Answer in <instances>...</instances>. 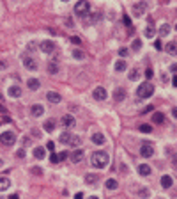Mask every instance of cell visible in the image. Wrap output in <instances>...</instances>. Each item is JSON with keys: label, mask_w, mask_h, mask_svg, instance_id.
<instances>
[{"label": "cell", "mask_w": 177, "mask_h": 199, "mask_svg": "<svg viewBox=\"0 0 177 199\" xmlns=\"http://www.w3.org/2000/svg\"><path fill=\"white\" fill-rule=\"evenodd\" d=\"M110 162V158L106 155L105 151H96V153H92V158H91V163L96 167V169H105L106 165Z\"/></svg>", "instance_id": "1"}, {"label": "cell", "mask_w": 177, "mask_h": 199, "mask_svg": "<svg viewBox=\"0 0 177 199\" xmlns=\"http://www.w3.org/2000/svg\"><path fill=\"white\" fill-rule=\"evenodd\" d=\"M136 94H138L140 98H151V96L154 94V85L151 84V82H143V84L136 89Z\"/></svg>", "instance_id": "2"}, {"label": "cell", "mask_w": 177, "mask_h": 199, "mask_svg": "<svg viewBox=\"0 0 177 199\" xmlns=\"http://www.w3.org/2000/svg\"><path fill=\"white\" fill-rule=\"evenodd\" d=\"M89 11H91V4H89V2L82 0V2H76V4H74V13L80 14V16L89 14Z\"/></svg>", "instance_id": "3"}, {"label": "cell", "mask_w": 177, "mask_h": 199, "mask_svg": "<svg viewBox=\"0 0 177 199\" xmlns=\"http://www.w3.org/2000/svg\"><path fill=\"white\" fill-rule=\"evenodd\" d=\"M140 155L143 158H151V156L154 155V146L151 144V142H143L140 146Z\"/></svg>", "instance_id": "4"}, {"label": "cell", "mask_w": 177, "mask_h": 199, "mask_svg": "<svg viewBox=\"0 0 177 199\" xmlns=\"http://www.w3.org/2000/svg\"><path fill=\"white\" fill-rule=\"evenodd\" d=\"M0 142L4 146H13L14 142H16V135L13 132H4V133L0 135Z\"/></svg>", "instance_id": "5"}, {"label": "cell", "mask_w": 177, "mask_h": 199, "mask_svg": "<svg viewBox=\"0 0 177 199\" xmlns=\"http://www.w3.org/2000/svg\"><path fill=\"white\" fill-rule=\"evenodd\" d=\"M131 11H133L135 16H143L145 11H147V4H145V2H136V4L131 7Z\"/></svg>", "instance_id": "6"}, {"label": "cell", "mask_w": 177, "mask_h": 199, "mask_svg": "<svg viewBox=\"0 0 177 199\" xmlns=\"http://www.w3.org/2000/svg\"><path fill=\"white\" fill-rule=\"evenodd\" d=\"M106 96H108V92H106L105 87H96V89H94V98H96V100H99V101H105Z\"/></svg>", "instance_id": "7"}, {"label": "cell", "mask_w": 177, "mask_h": 199, "mask_svg": "<svg viewBox=\"0 0 177 199\" xmlns=\"http://www.w3.org/2000/svg\"><path fill=\"white\" fill-rule=\"evenodd\" d=\"M74 116H64L62 119H60V125H62L64 128H73L74 126Z\"/></svg>", "instance_id": "8"}, {"label": "cell", "mask_w": 177, "mask_h": 199, "mask_svg": "<svg viewBox=\"0 0 177 199\" xmlns=\"http://www.w3.org/2000/svg\"><path fill=\"white\" fill-rule=\"evenodd\" d=\"M39 48H41V52H44V53H51V52L55 50V43L53 41H42Z\"/></svg>", "instance_id": "9"}, {"label": "cell", "mask_w": 177, "mask_h": 199, "mask_svg": "<svg viewBox=\"0 0 177 199\" xmlns=\"http://www.w3.org/2000/svg\"><path fill=\"white\" fill-rule=\"evenodd\" d=\"M44 114V107L42 105H32L30 107V116H34V117H39Z\"/></svg>", "instance_id": "10"}, {"label": "cell", "mask_w": 177, "mask_h": 199, "mask_svg": "<svg viewBox=\"0 0 177 199\" xmlns=\"http://www.w3.org/2000/svg\"><path fill=\"white\" fill-rule=\"evenodd\" d=\"M124 98H126V91H124L122 87H117V89L113 91V100H115V101H124Z\"/></svg>", "instance_id": "11"}, {"label": "cell", "mask_w": 177, "mask_h": 199, "mask_svg": "<svg viewBox=\"0 0 177 199\" xmlns=\"http://www.w3.org/2000/svg\"><path fill=\"white\" fill-rule=\"evenodd\" d=\"M82 158H83V149H76V151H73V153H71V162H73V163L82 162Z\"/></svg>", "instance_id": "12"}, {"label": "cell", "mask_w": 177, "mask_h": 199, "mask_svg": "<svg viewBox=\"0 0 177 199\" xmlns=\"http://www.w3.org/2000/svg\"><path fill=\"white\" fill-rule=\"evenodd\" d=\"M23 64L27 70H37V62H35L32 57H23Z\"/></svg>", "instance_id": "13"}, {"label": "cell", "mask_w": 177, "mask_h": 199, "mask_svg": "<svg viewBox=\"0 0 177 199\" xmlns=\"http://www.w3.org/2000/svg\"><path fill=\"white\" fill-rule=\"evenodd\" d=\"M165 50H167V53H170V55H177V43H175V41L167 43Z\"/></svg>", "instance_id": "14"}, {"label": "cell", "mask_w": 177, "mask_h": 199, "mask_svg": "<svg viewBox=\"0 0 177 199\" xmlns=\"http://www.w3.org/2000/svg\"><path fill=\"white\" fill-rule=\"evenodd\" d=\"M27 85H28V89H30V91H37V89H39V85H41V82H39L37 78H28Z\"/></svg>", "instance_id": "15"}, {"label": "cell", "mask_w": 177, "mask_h": 199, "mask_svg": "<svg viewBox=\"0 0 177 199\" xmlns=\"http://www.w3.org/2000/svg\"><path fill=\"white\" fill-rule=\"evenodd\" d=\"M71 139H73V135H71V132H62L60 133V137H58V141H60V144H69L71 142Z\"/></svg>", "instance_id": "16"}, {"label": "cell", "mask_w": 177, "mask_h": 199, "mask_svg": "<svg viewBox=\"0 0 177 199\" xmlns=\"http://www.w3.org/2000/svg\"><path fill=\"white\" fill-rule=\"evenodd\" d=\"M9 96H13V98H20V96H21V87H20V85H11V87H9Z\"/></svg>", "instance_id": "17"}, {"label": "cell", "mask_w": 177, "mask_h": 199, "mask_svg": "<svg viewBox=\"0 0 177 199\" xmlns=\"http://www.w3.org/2000/svg\"><path fill=\"white\" fill-rule=\"evenodd\" d=\"M92 142H94V144H98V146L105 144V135L101 133V132H96V133L92 135Z\"/></svg>", "instance_id": "18"}, {"label": "cell", "mask_w": 177, "mask_h": 199, "mask_svg": "<svg viewBox=\"0 0 177 199\" xmlns=\"http://www.w3.org/2000/svg\"><path fill=\"white\" fill-rule=\"evenodd\" d=\"M46 100L51 101V103H58V101H60V94H58V92L50 91V92H46Z\"/></svg>", "instance_id": "19"}, {"label": "cell", "mask_w": 177, "mask_h": 199, "mask_svg": "<svg viewBox=\"0 0 177 199\" xmlns=\"http://www.w3.org/2000/svg\"><path fill=\"white\" fill-rule=\"evenodd\" d=\"M151 165H147V163H140V165H138V172H140L142 176H149V174H151Z\"/></svg>", "instance_id": "20"}, {"label": "cell", "mask_w": 177, "mask_h": 199, "mask_svg": "<svg viewBox=\"0 0 177 199\" xmlns=\"http://www.w3.org/2000/svg\"><path fill=\"white\" fill-rule=\"evenodd\" d=\"M11 187V180L7 176H0V190H7Z\"/></svg>", "instance_id": "21"}, {"label": "cell", "mask_w": 177, "mask_h": 199, "mask_svg": "<svg viewBox=\"0 0 177 199\" xmlns=\"http://www.w3.org/2000/svg\"><path fill=\"white\" fill-rule=\"evenodd\" d=\"M172 185H174V181H172V178H170L168 174L161 176V187H163V188H170Z\"/></svg>", "instance_id": "22"}, {"label": "cell", "mask_w": 177, "mask_h": 199, "mask_svg": "<svg viewBox=\"0 0 177 199\" xmlns=\"http://www.w3.org/2000/svg\"><path fill=\"white\" fill-rule=\"evenodd\" d=\"M42 128L48 132V133H51L53 130H55V121L53 119H48V121H44V125H42Z\"/></svg>", "instance_id": "23"}, {"label": "cell", "mask_w": 177, "mask_h": 199, "mask_svg": "<svg viewBox=\"0 0 177 199\" xmlns=\"http://www.w3.org/2000/svg\"><path fill=\"white\" fill-rule=\"evenodd\" d=\"M34 156H35V158H44V156H46V149L42 148V146L34 148Z\"/></svg>", "instance_id": "24"}, {"label": "cell", "mask_w": 177, "mask_h": 199, "mask_svg": "<svg viewBox=\"0 0 177 199\" xmlns=\"http://www.w3.org/2000/svg\"><path fill=\"white\" fill-rule=\"evenodd\" d=\"M105 185H106V188H108V190H115V188L119 187V183H117V180H113V178H110V180H106V181H105Z\"/></svg>", "instance_id": "25"}, {"label": "cell", "mask_w": 177, "mask_h": 199, "mask_svg": "<svg viewBox=\"0 0 177 199\" xmlns=\"http://www.w3.org/2000/svg\"><path fill=\"white\" fill-rule=\"evenodd\" d=\"M152 121H154L156 125H161L163 121H165V116H163L161 112H154L152 114Z\"/></svg>", "instance_id": "26"}, {"label": "cell", "mask_w": 177, "mask_h": 199, "mask_svg": "<svg viewBox=\"0 0 177 199\" xmlns=\"http://www.w3.org/2000/svg\"><path fill=\"white\" fill-rule=\"evenodd\" d=\"M73 57H74L76 61H82V59H85V53H83V52H82V50L74 48V50H73Z\"/></svg>", "instance_id": "27"}, {"label": "cell", "mask_w": 177, "mask_h": 199, "mask_svg": "<svg viewBox=\"0 0 177 199\" xmlns=\"http://www.w3.org/2000/svg\"><path fill=\"white\" fill-rule=\"evenodd\" d=\"M126 68H127L126 61H117V62H115V71H124Z\"/></svg>", "instance_id": "28"}, {"label": "cell", "mask_w": 177, "mask_h": 199, "mask_svg": "<svg viewBox=\"0 0 177 199\" xmlns=\"http://www.w3.org/2000/svg\"><path fill=\"white\" fill-rule=\"evenodd\" d=\"M168 34H170V25H167V23L161 25L159 27V36H168Z\"/></svg>", "instance_id": "29"}, {"label": "cell", "mask_w": 177, "mask_h": 199, "mask_svg": "<svg viewBox=\"0 0 177 199\" xmlns=\"http://www.w3.org/2000/svg\"><path fill=\"white\" fill-rule=\"evenodd\" d=\"M99 20H101V14L96 13V14H92V18H87L85 23H96V21H99Z\"/></svg>", "instance_id": "30"}, {"label": "cell", "mask_w": 177, "mask_h": 199, "mask_svg": "<svg viewBox=\"0 0 177 199\" xmlns=\"http://www.w3.org/2000/svg\"><path fill=\"white\" fill-rule=\"evenodd\" d=\"M127 77H129V80H138V78H140V71H138V70H133L131 73H129V75H127Z\"/></svg>", "instance_id": "31"}, {"label": "cell", "mask_w": 177, "mask_h": 199, "mask_svg": "<svg viewBox=\"0 0 177 199\" xmlns=\"http://www.w3.org/2000/svg\"><path fill=\"white\" fill-rule=\"evenodd\" d=\"M138 130H140L142 133H151V132H152L151 125H140V128H138Z\"/></svg>", "instance_id": "32"}, {"label": "cell", "mask_w": 177, "mask_h": 199, "mask_svg": "<svg viewBox=\"0 0 177 199\" xmlns=\"http://www.w3.org/2000/svg\"><path fill=\"white\" fill-rule=\"evenodd\" d=\"M48 71L51 73V75L58 73V68H57V64H55V62H50V64H48Z\"/></svg>", "instance_id": "33"}, {"label": "cell", "mask_w": 177, "mask_h": 199, "mask_svg": "<svg viewBox=\"0 0 177 199\" xmlns=\"http://www.w3.org/2000/svg\"><path fill=\"white\" fill-rule=\"evenodd\" d=\"M138 196H140V197H145V199H147L149 196H151V192H149L147 188H140V192H138Z\"/></svg>", "instance_id": "34"}, {"label": "cell", "mask_w": 177, "mask_h": 199, "mask_svg": "<svg viewBox=\"0 0 177 199\" xmlns=\"http://www.w3.org/2000/svg\"><path fill=\"white\" fill-rule=\"evenodd\" d=\"M140 48H142V41H140V39H135V41H133V50H135V52H138Z\"/></svg>", "instance_id": "35"}, {"label": "cell", "mask_w": 177, "mask_h": 199, "mask_svg": "<svg viewBox=\"0 0 177 199\" xmlns=\"http://www.w3.org/2000/svg\"><path fill=\"white\" fill-rule=\"evenodd\" d=\"M96 180H98V176H94V174H87V176H85V181H87V183H94Z\"/></svg>", "instance_id": "36"}, {"label": "cell", "mask_w": 177, "mask_h": 199, "mask_svg": "<svg viewBox=\"0 0 177 199\" xmlns=\"http://www.w3.org/2000/svg\"><path fill=\"white\" fill-rule=\"evenodd\" d=\"M145 36H147V37H154V28L147 27V28H145Z\"/></svg>", "instance_id": "37"}, {"label": "cell", "mask_w": 177, "mask_h": 199, "mask_svg": "<svg viewBox=\"0 0 177 199\" xmlns=\"http://www.w3.org/2000/svg\"><path fill=\"white\" fill-rule=\"evenodd\" d=\"M50 160H51V163H58L60 160H58V155H55V153H51L50 155Z\"/></svg>", "instance_id": "38"}, {"label": "cell", "mask_w": 177, "mask_h": 199, "mask_svg": "<svg viewBox=\"0 0 177 199\" xmlns=\"http://www.w3.org/2000/svg\"><path fill=\"white\" fill-rule=\"evenodd\" d=\"M32 172H34L35 176H41V174H42V169H41V167H32Z\"/></svg>", "instance_id": "39"}, {"label": "cell", "mask_w": 177, "mask_h": 199, "mask_svg": "<svg viewBox=\"0 0 177 199\" xmlns=\"http://www.w3.org/2000/svg\"><path fill=\"white\" fill-rule=\"evenodd\" d=\"M71 43H73V44H82V39L76 37V36H73V37H71Z\"/></svg>", "instance_id": "40"}, {"label": "cell", "mask_w": 177, "mask_h": 199, "mask_svg": "<svg viewBox=\"0 0 177 199\" xmlns=\"http://www.w3.org/2000/svg\"><path fill=\"white\" fill-rule=\"evenodd\" d=\"M46 149H48V151H53V149H55V142H46Z\"/></svg>", "instance_id": "41"}, {"label": "cell", "mask_w": 177, "mask_h": 199, "mask_svg": "<svg viewBox=\"0 0 177 199\" xmlns=\"http://www.w3.org/2000/svg\"><path fill=\"white\" fill-rule=\"evenodd\" d=\"M16 156H18V158H23V156H25V149L20 148L18 151H16Z\"/></svg>", "instance_id": "42"}, {"label": "cell", "mask_w": 177, "mask_h": 199, "mask_svg": "<svg viewBox=\"0 0 177 199\" xmlns=\"http://www.w3.org/2000/svg\"><path fill=\"white\" fill-rule=\"evenodd\" d=\"M154 48H156V50H163V43L159 41V39H158V41L154 43Z\"/></svg>", "instance_id": "43"}, {"label": "cell", "mask_w": 177, "mask_h": 199, "mask_svg": "<svg viewBox=\"0 0 177 199\" xmlns=\"http://www.w3.org/2000/svg\"><path fill=\"white\" fill-rule=\"evenodd\" d=\"M71 144H73V146H78V144H80V137H73V139H71Z\"/></svg>", "instance_id": "44"}, {"label": "cell", "mask_w": 177, "mask_h": 199, "mask_svg": "<svg viewBox=\"0 0 177 199\" xmlns=\"http://www.w3.org/2000/svg\"><path fill=\"white\" fill-rule=\"evenodd\" d=\"M152 75H154V73H152V70H151V68H147V70H145V77L152 78Z\"/></svg>", "instance_id": "45"}, {"label": "cell", "mask_w": 177, "mask_h": 199, "mask_svg": "<svg viewBox=\"0 0 177 199\" xmlns=\"http://www.w3.org/2000/svg\"><path fill=\"white\" fill-rule=\"evenodd\" d=\"M119 55H120V57H126V55H127V48H120V50H119Z\"/></svg>", "instance_id": "46"}, {"label": "cell", "mask_w": 177, "mask_h": 199, "mask_svg": "<svg viewBox=\"0 0 177 199\" xmlns=\"http://www.w3.org/2000/svg\"><path fill=\"white\" fill-rule=\"evenodd\" d=\"M66 156H67V151H60V155H58V160L62 162V160L66 158Z\"/></svg>", "instance_id": "47"}, {"label": "cell", "mask_w": 177, "mask_h": 199, "mask_svg": "<svg viewBox=\"0 0 177 199\" xmlns=\"http://www.w3.org/2000/svg\"><path fill=\"white\" fill-rule=\"evenodd\" d=\"M28 50H30V52H34V50H35V43H28Z\"/></svg>", "instance_id": "48"}, {"label": "cell", "mask_w": 177, "mask_h": 199, "mask_svg": "<svg viewBox=\"0 0 177 199\" xmlns=\"http://www.w3.org/2000/svg\"><path fill=\"white\" fill-rule=\"evenodd\" d=\"M124 23H126L127 27H131V20H129V18H127V16H124Z\"/></svg>", "instance_id": "49"}, {"label": "cell", "mask_w": 177, "mask_h": 199, "mask_svg": "<svg viewBox=\"0 0 177 199\" xmlns=\"http://www.w3.org/2000/svg\"><path fill=\"white\" fill-rule=\"evenodd\" d=\"M170 71H172V73H175V75H177V64H172V68H170Z\"/></svg>", "instance_id": "50"}, {"label": "cell", "mask_w": 177, "mask_h": 199, "mask_svg": "<svg viewBox=\"0 0 177 199\" xmlns=\"http://www.w3.org/2000/svg\"><path fill=\"white\" fill-rule=\"evenodd\" d=\"M2 68H7V61H0V70Z\"/></svg>", "instance_id": "51"}, {"label": "cell", "mask_w": 177, "mask_h": 199, "mask_svg": "<svg viewBox=\"0 0 177 199\" xmlns=\"http://www.w3.org/2000/svg\"><path fill=\"white\" fill-rule=\"evenodd\" d=\"M28 144H30V139H28V137H25V139H23V146H28Z\"/></svg>", "instance_id": "52"}, {"label": "cell", "mask_w": 177, "mask_h": 199, "mask_svg": "<svg viewBox=\"0 0 177 199\" xmlns=\"http://www.w3.org/2000/svg\"><path fill=\"white\" fill-rule=\"evenodd\" d=\"M172 116L177 119V107H174V108H172Z\"/></svg>", "instance_id": "53"}, {"label": "cell", "mask_w": 177, "mask_h": 199, "mask_svg": "<svg viewBox=\"0 0 177 199\" xmlns=\"http://www.w3.org/2000/svg\"><path fill=\"white\" fill-rule=\"evenodd\" d=\"M0 112H2V114H6V112H7V108L2 105V103H0Z\"/></svg>", "instance_id": "54"}, {"label": "cell", "mask_w": 177, "mask_h": 199, "mask_svg": "<svg viewBox=\"0 0 177 199\" xmlns=\"http://www.w3.org/2000/svg\"><path fill=\"white\" fill-rule=\"evenodd\" d=\"M74 199H83V194H82V192H78L76 196H74Z\"/></svg>", "instance_id": "55"}, {"label": "cell", "mask_w": 177, "mask_h": 199, "mask_svg": "<svg viewBox=\"0 0 177 199\" xmlns=\"http://www.w3.org/2000/svg\"><path fill=\"white\" fill-rule=\"evenodd\" d=\"M172 84H174V85L177 87V75H174V78H172Z\"/></svg>", "instance_id": "56"}, {"label": "cell", "mask_w": 177, "mask_h": 199, "mask_svg": "<svg viewBox=\"0 0 177 199\" xmlns=\"http://www.w3.org/2000/svg\"><path fill=\"white\" fill-rule=\"evenodd\" d=\"M9 199H20V196L18 194H13V196H9Z\"/></svg>", "instance_id": "57"}, {"label": "cell", "mask_w": 177, "mask_h": 199, "mask_svg": "<svg viewBox=\"0 0 177 199\" xmlns=\"http://www.w3.org/2000/svg\"><path fill=\"white\" fill-rule=\"evenodd\" d=\"M172 163H174V169L177 171V156H175V158H174V162H172Z\"/></svg>", "instance_id": "58"}, {"label": "cell", "mask_w": 177, "mask_h": 199, "mask_svg": "<svg viewBox=\"0 0 177 199\" xmlns=\"http://www.w3.org/2000/svg\"><path fill=\"white\" fill-rule=\"evenodd\" d=\"M89 199H98V197H96V196H92V197H89Z\"/></svg>", "instance_id": "59"}, {"label": "cell", "mask_w": 177, "mask_h": 199, "mask_svg": "<svg viewBox=\"0 0 177 199\" xmlns=\"http://www.w3.org/2000/svg\"><path fill=\"white\" fill-rule=\"evenodd\" d=\"M175 28H177V25H175Z\"/></svg>", "instance_id": "60"}]
</instances>
